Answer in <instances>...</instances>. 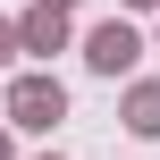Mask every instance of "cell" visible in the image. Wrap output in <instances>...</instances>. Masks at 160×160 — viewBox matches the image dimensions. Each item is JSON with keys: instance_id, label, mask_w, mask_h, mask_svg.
I'll use <instances>...</instances> for the list:
<instances>
[{"instance_id": "1", "label": "cell", "mask_w": 160, "mask_h": 160, "mask_svg": "<svg viewBox=\"0 0 160 160\" xmlns=\"http://www.w3.org/2000/svg\"><path fill=\"white\" fill-rule=\"evenodd\" d=\"M17 110H25V127H51V118H59V84H25Z\"/></svg>"}, {"instance_id": "2", "label": "cell", "mask_w": 160, "mask_h": 160, "mask_svg": "<svg viewBox=\"0 0 160 160\" xmlns=\"http://www.w3.org/2000/svg\"><path fill=\"white\" fill-rule=\"evenodd\" d=\"M93 59H101V68H127V59H135V34H127V25H110V34L93 42Z\"/></svg>"}]
</instances>
